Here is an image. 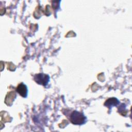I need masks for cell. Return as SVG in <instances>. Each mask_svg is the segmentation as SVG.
Listing matches in <instances>:
<instances>
[{"label": "cell", "instance_id": "7a4b0ae2", "mask_svg": "<svg viewBox=\"0 0 132 132\" xmlns=\"http://www.w3.org/2000/svg\"><path fill=\"white\" fill-rule=\"evenodd\" d=\"M34 79L37 84L45 87L50 81V76L47 74L39 73L34 75Z\"/></svg>", "mask_w": 132, "mask_h": 132}, {"label": "cell", "instance_id": "3957f363", "mask_svg": "<svg viewBox=\"0 0 132 132\" xmlns=\"http://www.w3.org/2000/svg\"><path fill=\"white\" fill-rule=\"evenodd\" d=\"M16 92L22 97H26L28 92L27 88L26 86L23 83L20 84L17 87Z\"/></svg>", "mask_w": 132, "mask_h": 132}, {"label": "cell", "instance_id": "277c9868", "mask_svg": "<svg viewBox=\"0 0 132 132\" xmlns=\"http://www.w3.org/2000/svg\"><path fill=\"white\" fill-rule=\"evenodd\" d=\"M119 103L120 102L117 98L111 97L106 101L104 103V105L109 109H111L113 106H117Z\"/></svg>", "mask_w": 132, "mask_h": 132}, {"label": "cell", "instance_id": "6da1fadb", "mask_svg": "<svg viewBox=\"0 0 132 132\" xmlns=\"http://www.w3.org/2000/svg\"><path fill=\"white\" fill-rule=\"evenodd\" d=\"M69 119L70 122L75 125H82L87 121L86 117L81 112L74 110L70 115Z\"/></svg>", "mask_w": 132, "mask_h": 132}]
</instances>
